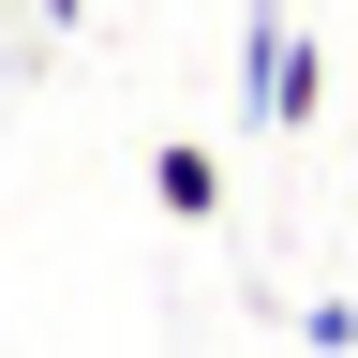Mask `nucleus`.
Instances as JSON below:
<instances>
[{
  "mask_svg": "<svg viewBox=\"0 0 358 358\" xmlns=\"http://www.w3.org/2000/svg\"><path fill=\"white\" fill-rule=\"evenodd\" d=\"M313 90H329V75H313V30L284 15V0H254V15H239V105H254L268 134H299Z\"/></svg>",
  "mask_w": 358,
  "mask_h": 358,
  "instance_id": "f257e3e1",
  "label": "nucleus"
},
{
  "mask_svg": "<svg viewBox=\"0 0 358 358\" xmlns=\"http://www.w3.org/2000/svg\"><path fill=\"white\" fill-rule=\"evenodd\" d=\"M150 209L164 224H224V150H209V134H164V150H150Z\"/></svg>",
  "mask_w": 358,
  "mask_h": 358,
  "instance_id": "f03ea898",
  "label": "nucleus"
}]
</instances>
